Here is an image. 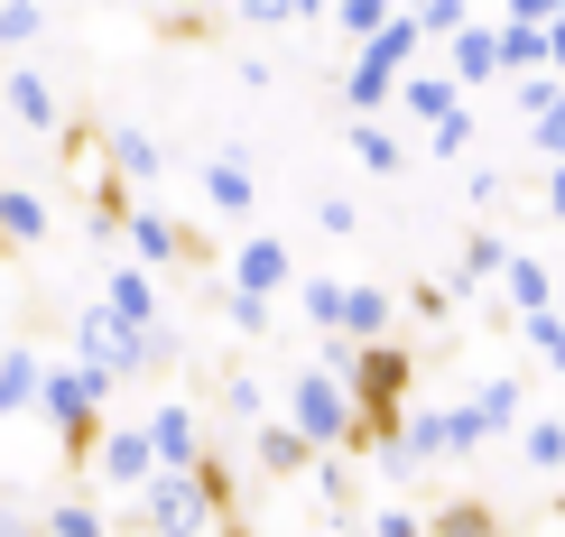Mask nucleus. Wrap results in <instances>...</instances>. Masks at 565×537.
<instances>
[{
  "mask_svg": "<svg viewBox=\"0 0 565 537\" xmlns=\"http://www.w3.org/2000/svg\"><path fill=\"white\" fill-rule=\"evenodd\" d=\"M10 93H19V111H29V121H56V103H46V84H38V75H19Z\"/></svg>",
  "mask_w": 565,
  "mask_h": 537,
  "instance_id": "nucleus-1",
  "label": "nucleus"
},
{
  "mask_svg": "<svg viewBox=\"0 0 565 537\" xmlns=\"http://www.w3.org/2000/svg\"><path fill=\"white\" fill-rule=\"evenodd\" d=\"M242 269H250V288H269V278H278V269H288V260H278V241H260V250H250V260H242Z\"/></svg>",
  "mask_w": 565,
  "mask_h": 537,
  "instance_id": "nucleus-2",
  "label": "nucleus"
}]
</instances>
